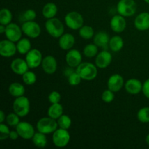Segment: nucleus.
Masks as SVG:
<instances>
[{
  "label": "nucleus",
  "instance_id": "nucleus-28",
  "mask_svg": "<svg viewBox=\"0 0 149 149\" xmlns=\"http://www.w3.org/2000/svg\"><path fill=\"white\" fill-rule=\"evenodd\" d=\"M32 142H33V145L36 146L38 148H45L47 144L46 135L40 132H35L34 135L32 138Z\"/></svg>",
  "mask_w": 149,
  "mask_h": 149
},
{
  "label": "nucleus",
  "instance_id": "nucleus-23",
  "mask_svg": "<svg viewBox=\"0 0 149 149\" xmlns=\"http://www.w3.org/2000/svg\"><path fill=\"white\" fill-rule=\"evenodd\" d=\"M58 7L53 2L47 3L42 9V15L47 19L55 17L58 13Z\"/></svg>",
  "mask_w": 149,
  "mask_h": 149
},
{
  "label": "nucleus",
  "instance_id": "nucleus-39",
  "mask_svg": "<svg viewBox=\"0 0 149 149\" xmlns=\"http://www.w3.org/2000/svg\"><path fill=\"white\" fill-rule=\"evenodd\" d=\"M23 20L24 21H31V20H34L36 17V13L32 9H29V10H26L23 13Z\"/></svg>",
  "mask_w": 149,
  "mask_h": 149
},
{
  "label": "nucleus",
  "instance_id": "nucleus-5",
  "mask_svg": "<svg viewBox=\"0 0 149 149\" xmlns=\"http://www.w3.org/2000/svg\"><path fill=\"white\" fill-rule=\"evenodd\" d=\"M116 10L119 15L124 17H131L136 13V2L134 0H119Z\"/></svg>",
  "mask_w": 149,
  "mask_h": 149
},
{
  "label": "nucleus",
  "instance_id": "nucleus-18",
  "mask_svg": "<svg viewBox=\"0 0 149 149\" xmlns=\"http://www.w3.org/2000/svg\"><path fill=\"white\" fill-rule=\"evenodd\" d=\"M10 68L15 74L17 75H23L27 71H29V65L26 60L22 58H16L12 61Z\"/></svg>",
  "mask_w": 149,
  "mask_h": 149
},
{
  "label": "nucleus",
  "instance_id": "nucleus-45",
  "mask_svg": "<svg viewBox=\"0 0 149 149\" xmlns=\"http://www.w3.org/2000/svg\"><path fill=\"white\" fill-rule=\"evenodd\" d=\"M6 30V26L4 25H0V33H4Z\"/></svg>",
  "mask_w": 149,
  "mask_h": 149
},
{
  "label": "nucleus",
  "instance_id": "nucleus-17",
  "mask_svg": "<svg viewBox=\"0 0 149 149\" xmlns=\"http://www.w3.org/2000/svg\"><path fill=\"white\" fill-rule=\"evenodd\" d=\"M43 71L47 74H53L58 68V63L56 59L52 55H47L43 58L42 63Z\"/></svg>",
  "mask_w": 149,
  "mask_h": 149
},
{
  "label": "nucleus",
  "instance_id": "nucleus-3",
  "mask_svg": "<svg viewBox=\"0 0 149 149\" xmlns=\"http://www.w3.org/2000/svg\"><path fill=\"white\" fill-rule=\"evenodd\" d=\"M58 124L56 119L49 117H43L38 121L36 124V129L38 132H42L45 135L53 133L58 129Z\"/></svg>",
  "mask_w": 149,
  "mask_h": 149
},
{
  "label": "nucleus",
  "instance_id": "nucleus-10",
  "mask_svg": "<svg viewBox=\"0 0 149 149\" xmlns=\"http://www.w3.org/2000/svg\"><path fill=\"white\" fill-rule=\"evenodd\" d=\"M22 29L17 25L16 23H10L7 26H6L5 33L6 37L7 39L12 41L13 42H17L22 37V33H23Z\"/></svg>",
  "mask_w": 149,
  "mask_h": 149
},
{
  "label": "nucleus",
  "instance_id": "nucleus-26",
  "mask_svg": "<svg viewBox=\"0 0 149 149\" xmlns=\"http://www.w3.org/2000/svg\"><path fill=\"white\" fill-rule=\"evenodd\" d=\"M17 50L21 55L27 54L31 49V43L30 40L26 38H21L16 44Z\"/></svg>",
  "mask_w": 149,
  "mask_h": 149
},
{
  "label": "nucleus",
  "instance_id": "nucleus-30",
  "mask_svg": "<svg viewBox=\"0 0 149 149\" xmlns=\"http://www.w3.org/2000/svg\"><path fill=\"white\" fill-rule=\"evenodd\" d=\"M79 30V34L84 39H90L94 36L95 32L91 26H83Z\"/></svg>",
  "mask_w": 149,
  "mask_h": 149
},
{
  "label": "nucleus",
  "instance_id": "nucleus-4",
  "mask_svg": "<svg viewBox=\"0 0 149 149\" xmlns=\"http://www.w3.org/2000/svg\"><path fill=\"white\" fill-rule=\"evenodd\" d=\"M13 107L15 113L20 117H25L30 112V100L24 95L15 97Z\"/></svg>",
  "mask_w": 149,
  "mask_h": 149
},
{
  "label": "nucleus",
  "instance_id": "nucleus-19",
  "mask_svg": "<svg viewBox=\"0 0 149 149\" xmlns=\"http://www.w3.org/2000/svg\"><path fill=\"white\" fill-rule=\"evenodd\" d=\"M125 88L130 94L137 95L142 92L143 84L137 79H130L125 84Z\"/></svg>",
  "mask_w": 149,
  "mask_h": 149
},
{
  "label": "nucleus",
  "instance_id": "nucleus-41",
  "mask_svg": "<svg viewBox=\"0 0 149 149\" xmlns=\"http://www.w3.org/2000/svg\"><path fill=\"white\" fill-rule=\"evenodd\" d=\"M142 92L144 95H145V97L149 99V78L146 80L143 84Z\"/></svg>",
  "mask_w": 149,
  "mask_h": 149
},
{
  "label": "nucleus",
  "instance_id": "nucleus-14",
  "mask_svg": "<svg viewBox=\"0 0 149 149\" xmlns=\"http://www.w3.org/2000/svg\"><path fill=\"white\" fill-rule=\"evenodd\" d=\"M112 61V55L111 52L109 51L103 50L101 52H99L97 55H96L95 58V65L97 68H106L111 63Z\"/></svg>",
  "mask_w": 149,
  "mask_h": 149
},
{
  "label": "nucleus",
  "instance_id": "nucleus-31",
  "mask_svg": "<svg viewBox=\"0 0 149 149\" xmlns=\"http://www.w3.org/2000/svg\"><path fill=\"white\" fill-rule=\"evenodd\" d=\"M83 52L87 58H92L98 54V47L95 44H89L84 47Z\"/></svg>",
  "mask_w": 149,
  "mask_h": 149
},
{
  "label": "nucleus",
  "instance_id": "nucleus-43",
  "mask_svg": "<svg viewBox=\"0 0 149 149\" xmlns=\"http://www.w3.org/2000/svg\"><path fill=\"white\" fill-rule=\"evenodd\" d=\"M5 120H6L5 114H4L3 111H0V123H3Z\"/></svg>",
  "mask_w": 149,
  "mask_h": 149
},
{
  "label": "nucleus",
  "instance_id": "nucleus-12",
  "mask_svg": "<svg viewBox=\"0 0 149 149\" xmlns=\"http://www.w3.org/2000/svg\"><path fill=\"white\" fill-rule=\"evenodd\" d=\"M17 51V46L15 42L9 39L0 42V55L4 58L13 57Z\"/></svg>",
  "mask_w": 149,
  "mask_h": 149
},
{
  "label": "nucleus",
  "instance_id": "nucleus-6",
  "mask_svg": "<svg viewBox=\"0 0 149 149\" xmlns=\"http://www.w3.org/2000/svg\"><path fill=\"white\" fill-rule=\"evenodd\" d=\"M71 135L68 130L59 128L57 129L52 135V142L54 145L58 148L65 147L70 142Z\"/></svg>",
  "mask_w": 149,
  "mask_h": 149
},
{
  "label": "nucleus",
  "instance_id": "nucleus-27",
  "mask_svg": "<svg viewBox=\"0 0 149 149\" xmlns=\"http://www.w3.org/2000/svg\"><path fill=\"white\" fill-rule=\"evenodd\" d=\"M124 47V40L120 36H113L109 41V47L113 52H119Z\"/></svg>",
  "mask_w": 149,
  "mask_h": 149
},
{
  "label": "nucleus",
  "instance_id": "nucleus-46",
  "mask_svg": "<svg viewBox=\"0 0 149 149\" xmlns=\"http://www.w3.org/2000/svg\"><path fill=\"white\" fill-rule=\"evenodd\" d=\"M146 142L147 145L149 146V134L148 135L146 136Z\"/></svg>",
  "mask_w": 149,
  "mask_h": 149
},
{
  "label": "nucleus",
  "instance_id": "nucleus-42",
  "mask_svg": "<svg viewBox=\"0 0 149 149\" xmlns=\"http://www.w3.org/2000/svg\"><path fill=\"white\" fill-rule=\"evenodd\" d=\"M19 137H20V135H19L18 132L17 131H10V136H9V138L10 140H12V141H16Z\"/></svg>",
  "mask_w": 149,
  "mask_h": 149
},
{
  "label": "nucleus",
  "instance_id": "nucleus-2",
  "mask_svg": "<svg viewBox=\"0 0 149 149\" xmlns=\"http://www.w3.org/2000/svg\"><path fill=\"white\" fill-rule=\"evenodd\" d=\"M47 33L54 38H60L64 33V26L56 17L47 19L45 24Z\"/></svg>",
  "mask_w": 149,
  "mask_h": 149
},
{
  "label": "nucleus",
  "instance_id": "nucleus-44",
  "mask_svg": "<svg viewBox=\"0 0 149 149\" xmlns=\"http://www.w3.org/2000/svg\"><path fill=\"white\" fill-rule=\"evenodd\" d=\"M74 71L73 69H71V68H68L67 69L65 70V72H64V73H65V75L67 77H68V76H69L70 74H71V73L74 72Z\"/></svg>",
  "mask_w": 149,
  "mask_h": 149
},
{
  "label": "nucleus",
  "instance_id": "nucleus-38",
  "mask_svg": "<svg viewBox=\"0 0 149 149\" xmlns=\"http://www.w3.org/2000/svg\"><path fill=\"white\" fill-rule=\"evenodd\" d=\"M10 133V130L8 127L5 124L0 123V140L4 141L9 138Z\"/></svg>",
  "mask_w": 149,
  "mask_h": 149
},
{
  "label": "nucleus",
  "instance_id": "nucleus-34",
  "mask_svg": "<svg viewBox=\"0 0 149 149\" xmlns=\"http://www.w3.org/2000/svg\"><path fill=\"white\" fill-rule=\"evenodd\" d=\"M22 77L23 82L27 85H32L36 81V75L33 71H27L23 75H22Z\"/></svg>",
  "mask_w": 149,
  "mask_h": 149
},
{
  "label": "nucleus",
  "instance_id": "nucleus-24",
  "mask_svg": "<svg viewBox=\"0 0 149 149\" xmlns=\"http://www.w3.org/2000/svg\"><path fill=\"white\" fill-rule=\"evenodd\" d=\"M48 116L54 119H58L60 116L63 114V108L59 103H52L47 111Z\"/></svg>",
  "mask_w": 149,
  "mask_h": 149
},
{
  "label": "nucleus",
  "instance_id": "nucleus-1",
  "mask_svg": "<svg viewBox=\"0 0 149 149\" xmlns=\"http://www.w3.org/2000/svg\"><path fill=\"white\" fill-rule=\"evenodd\" d=\"M97 67L91 63H81L77 67L76 71L86 81H92L97 77Z\"/></svg>",
  "mask_w": 149,
  "mask_h": 149
},
{
  "label": "nucleus",
  "instance_id": "nucleus-11",
  "mask_svg": "<svg viewBox=\"0 0 149 149\" xmlns=\"http://www.w3.org/2000/svg\"><path fill=\"white\" fill-rule=\"evenodd\" d=\"M16 131L18 132L20 138L24 140L32 139L35 134L33 125L26 122H20V123L16 126Z\"/></svg>",
  "mask_w": 149,
  "mask_h": 149
},
{
  "label": "nucleus",
  "instance_id": "nucleus-25",
  "mask_svg": "<svg viewBox=\"0 0 149 149\" xmlns=\"http://www.w3.org/2000/svg\"><path fill=\"white\" fill-rule=\"evenodd\" d=\"M8 90L9 93L15 97L24 95L25 92H26L24 86L18 82H13L10 84L9 86Z\"/></svg>",
  "mask_w": 149,
  "mask_h": 149
},
{
  "label": "nucleus",
  "instance_id": "nucleus-35",
  "mask_svg": "<svg viewBox=\"0 0 149 149\" xmlns=\"http://www.w3.org/2000/svg\"><path fill=\"white\" fill-rule=\"evenodd\" d=\"M20 116L14 113H10L6 116V122H7V125H10L11 127H16L19 123H20Z\"/></svg>",
  "mask_w": 149,
  "mask_h": 149
},
{
  "label": "nucleus",
  "instance_id": "nucleus-37",
  "mask_svg": "<svg viewBox=\"0 0 149 149\" xmlns=\"http://www.w3.org/2000/svg\"><path fill=\"white\" fill-rule=\"evenodd\" d=\"M102 100L106 103H110L114 100V93L111 91V90L108 89V90H104L102 93L101 95Z\"/></svg>",
  "mask_w": 149,
  "mask_h": 149
},
{
  "label": "nucleus",
  "instance_id": "nucleus-20",
  "mask_svg": "<svg viewBox=\"0 0 149 149\" xmlns=\"http://www.w3.org/2000/svg\"><path fill=\"white\" fill-rule=\"evenodd\" d=\"M135 27L139 31H146L149 29V13H140L134 21Z\"/></svg>",
  "mask_w": 149,
  "mask_h": 149
},
{
  "label": "nucleus",
  "instance_id": "nucleus-9",
  "mask_svg": "<svg viewBox=\"0 0 149 149\" xmlns=\"http://www.w3.org/2000/svg\"><path fill=\"white\" fill-rule=\"evenodd\" d=\"M29 65V68H36L42 63V54L38 49H32L26 54L25 59Z\"/></svg>",
  "mask_w": 149,
  "mask_h": 149
},
{
  "label": "nucleus",
  "instance_id": "nucleus-32",
  "mask_svg": "<svg viewBox=\"0 0 149 149\" xmlns=\"http://www.w3.org/2000/svg\"><path fill=\"white\" fill-rule=\"evenodd\" d=\"M137 118L142 123H149V107L141 108L138 111Z\"/></svg>",
  "mask_w": 149,
  "mask_h": 149
},
{
  "label": "nucleus",
  "instance_id": "nucleus-15",
  "mask_svg": "<svg viewBox=\"0 0 149 149\" xmlns=\"http://www.w3.org/2000/svg\"><path fill=\"white\" fill-rule=\"evenodd\" d=\"M108 89L113 91V93H117L122 89L124 84V78L119 74H115L111 76L108 80Z\"/></svg>",
  "mask_w": 149,
  "mask_h": 149
},
{
  "label": "nucleus",
  "instance_id": "nucleus-8",
  "mask_svg": "<svg viewBox=\"0 0 149 149\" xmlns=\"http://www.w3.org/2000/svg\"><path fill=\"white\" fill-rule=\"evenodd\" d=\"M22 31L23 33L29 38L35 39L40 36L41 34V27L36 22L31 20V21H25L21 26Z\"/></svg>",
  "mask_w": 149,
  "mask_h": 149
},
{
  "label": "nucleus",
  "instance_id": "nucleus-7",
  "mask_svg": "<svg viewBox=\"0 0 149 149\" xmlns=\"http://www.w3.org/2000/svg\"><path fill=\"white\" fill-rule=\"evenodd\" d=\"M65 23L67 27L72 30H78L84 26V18L79 13L72 11L67 13L65 17Z\"/></svg>",
  "mask_w": 149,
  "mask_h": 149
},
{
  "label": "nucleus",
  "instance_id": "nucleus-16",
  "mask_svg": "<svg viewBox=\"0 0 149 149\" xmlns=\"http://www.w3.org/2000/svg\"><path fill=\"white\" fill-rule=\"evenodd\" d=\"M127 23L125 17L121 15H116L112 17L110 21V26L112 31L116 33H121L126 29Z\"/></svg>",
  "mask_w": 149,
  "mask_h": 149
},
{
  "label": "nucleus",
  "instance_id": "nucleus-33",
  "mask_svg": "<svg viewBox=\"0 0 149 149\" xmlns=\"http://www.w3.org/2000/svg\"><path fill=\"white\" fill-rule=\"evenodd\" d=\"M57 122H58V127L60 128L68 130L71 126V119L68 115L63 114L62 116L58 118Z\"/></svg>",
  "mask_w": 149,
  "mask_h": 149
},
{
  "label": "nucleus",
  "instance_id": "nucleus-21",
  "mask_svg": "<svg viewBox=\"0 0 149 149\" xmlns=\"http://www.w3.org/2000/svg\"><path fill=\"white\" fill-rule=\"evenodd\" d=\"M75 44V38L71 33H63L59 38L58 45L63 50H68L73 47Z\"/></svg>",
  "mask_w": 149,
  "mask_h": 149
},
{
  "label": "nucleus",
  "instance_id": "nucleus-13",
  "mask_svg": "<svg viewBox=\"0 0 149 149\" xmlns=\"http://www.w3.org/2000/svg\"><path fill=\"white\" fill-rule=\"evenodd\" d=\"M82 56L78 49H70L65 55V61L71 68H77L81 63Z\"/></svg>",
  "mask_w": 149,
  "mask_h": 149
},
{
  "label": "nucleus",
  "instance_id": "nucleus-36",
  "mask_svg": "<svg viewBox=\"0 0 149 149\" xmlns=\"http://www.w3.org/2000/svg\"><path fill=\"white\" fill-rule=\"evenodd\" d=\"M81 77L77 71H74L68 77V82L71 86H77L81 83Z\"/></svg>",
  "mask_w": 149,
  "mask_h": 149
},
{
  "label": "nucleus",
  "instance_id": "nucleus-22",
  "mask_svg": "<svg viewBox=\"0 0 149 149\" xmlns=\"http://www.w3.org/2000/svg\"><path fill=\"white\" fill-rule=\"evenodd\" d=\"M109 41H110V38L106 31L97 32L93 38L94 44H95L98 47L106 49L108 48V45H109Z\"/></svg>",
  "mask_w": 149,
  "mask_h": 149
},
{
  "label": "nucleus",
  "instance_id": "nucleus-47",
  "mask_svg": "<svg viewBox=\"0 0 149 149\" xmlns=\"http://www.w3.org/2000/svg\"><path fill=\"white\" fill-rule=\"evenodd\" d=\"M144 1H145V2H146L147 4H149V0H144Z\"/></svg>",
  "mask_w": 149,
  "mask_h": 149
},
{
  "label": "nucleus",
  "instance_id": "nucleus-29",
  "mask_svg": "<svg viewBox=\"0 0 149 149\" xmlns=\"http://www.w3.org/2000/svg\"><path fill=\"white\" fill-rule=\"evenodd\" d=\"M13 20V13L9 9L3 8L0 11V24L7 26Z\"/></svg>",
  "mask_w": 149,
  "mask_h": 149
},
{
  "label": "nucleus",
  "instance_id": "nucleus-40",
  "mask_svg": "<svg viewBox=\"0 0 149 149\" xmlns=\"http://www.w3.org/2000/svg\"><path fill=\"white\" fill-rule=\"evenodd\" d=\"M61 99V94L57 91H52V93H49V96H48V100H49V103H50L51 104H52V103H60Z\"/></svg>",
  "mask_w": 149,
  "mask_h": 149
}]
</instances>
